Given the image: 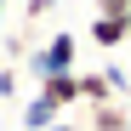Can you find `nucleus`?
Returning <instances> with one entry per match:
<instances>
[{"label": "nucleus", "instance_id": "nucleus-11", "mask_svg": "<svg viewBox=\"0 0 131 131\" xmlns=\"http://www.w3.org/2000/svg\"><path fill=\"white\" fill-rule=\"evenodd\" d=\"M125 34H131V12H125Z\"/></svg>", "mask_w": 131, "mask_h": 131}, {"label": "nucleus", "instance_id": "nucleus-6", "mask_svg": "<svg viewBox=\"0 0 131 131\" xmlns=\"http://www.w3.org/2000/svg\"><path fill=\"white\" fill-rule=\"evenodd\" d=\"M51 12H57V0H29V6H23V29H34V23H46Z\"/></svg>", "mask_w": 131, "mask_h": 131}, {"label": "nucleus", "instance_id": "nucleus-7", "mask_svg": "<svg viewBox=\"0 0 131 131\" xmlns=\"http://www.w3.org/2000/svg\"><path fill=\"white\" fill-rule=\"evenodd\" d=\"M17 97V63H0V103Z\"/></svg>", "mask_w": 131, "mask_h": 131}, {"label": "nucleus", "instance_id": "nucleus-4", "mask_svg": "<svg viewBox=\"0 0 131 131\" xmlns=\"http://www.w3.org/2000/svg\"><path fill=\"white\" fill-rule=\"evenodd\" d=\"M57 120H69V114H63L51 97H40V91L23 97V131H46V125H57Z\"/></svg>", "mask_w": 131, "mask_h": 131}, {"label": "nucleus", "instance_id": "nucleus-8", "mask_svg": "<svg viewBox=\"0 0 131 131\" xmlns=\"http://www.w3.org/2000/svg\"><path fill=\"white\" fill-rule=\"evenodd\" d=\"M91 6H97V17H125L131 0H91Z\"/></svg>", "mask_w": 131, "mask_h": 131}, {"label": "nucleus", "instance_id": "nucleus-10", "mask_svg": "<svg viewBox=\"0 0 131 131\" xmlns=\"http://www.w3.org/2000/svg\"><path fill=\"white\" fill-rule=\"evenodd\" d=\"M0 23H6V0H0Z\"/></svg>", "mask_w": 131, "mask_h": 131}, {"label": "nucleus", "instance_id": "nucleus-12", "mask_svg": "<svg viewBox=\"0 0 131 131\" xmlns=\"http://www.w3.org/2000/svg\"><path fill=\"white\" fill-rule=\"evenodd\" d=\"M125 46H131V40H125Z\"/></svg>", "mask_w": 131, "mask_h": 131}, {"label": "nucleus", "instance_id": "nucleus-9", "mask_svg": "<svg viewBox=\"0 0 131 131\" xmlns=\"http://www.w3.org/2000/svg\"><path fill=\"white\" fill-rule=\"evenodd\" d=\"M46 131H80V125H69V120H57V125H46Z\"/></svg>", "mask_w": 131, "mask_h": 131}, {"label": "nucleus", "instance_id": "nucleus-1", "mask_svg": "<svg viewBox=\"0 0 131 131\" xmlns=\"http://www.w3.org/2000/svg\"><path fill=\"white\" fill-rule=\"evenodd\" d=\"M74 63H80V34H74V29H57L51 40H40V46L23 57V69H29V80L40 85L46 74H74Z\"/></svg>", "mask_w": 131, "mask_h": 131}, {"label": "nucleus", "instance_id": "nucleus-2", "mask_svg": "<svg viewBox=\"0 0 131 131\" xmlns=\"http://www.w3.org/2000/svg\"><path fill=\"white\" fill-rule=\"evenodd\" d=\"M34 91H40V97H51L63 114H69V108H80V69H74V74H46Z\"/></svg>", "mask_w": 131, "mask_h": 131}, {"label": "nucleus", "instance_id": "nucleus-3", "mask_svg": "<svg viewBox=\"0 0 131 131\" xmlns=\"http://www.w3.org/2000/svg\"><path fill=\"white\" fill-rule=\"evenodd\" d=\"M85 131H131V108L114 97V103H97L85 108Z\"/></svg>", "mask_w": 131, "mask_h": 131}, {"label": "nucleus", "instance_id": "nucleus-5", "mask_svg": "<svg viewBox=\"0 0 131 131\" xmlns=\"http://www.w3.org/2000/svg\"><path fill=\"white\" fill-rule=\"evenodd\" d=\"M85 40H91L97 51H120L125 40H131V34H125V17H91V29H85Z\"/></svg>", "mask_w": 131, "mask_h": 131}]
</instances>
